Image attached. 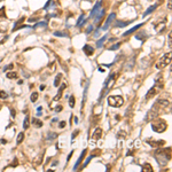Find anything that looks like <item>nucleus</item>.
<instances>
[{
  "label": "nucleus",
  "mask_w": 172,
  "mask_h": 172,
  "mask_svg": "<svg viewBox=\"0 0 172 172\" xmlns=\"http://www.w3.org/2000/svg\"><path fill=\"white\" fill-rule=\"evenodd\" d=\"M62 109H63L62 106H57L56 108H55V111H56V113H60V111H62Z\"/></svg>",
  "instance_id": "obj_45"
},
{
  "label": "nucleus",
  "mask_w": 172,
  "mask_h": 172,
  "mask_svg": "<svg viewBox=\"0 0 172 172\" xmlns=\"http://www.w3.org/2000/svg\"><path fill=\"white\" fill-rule=\"evenodd\" d=\"M1 17H6V8H5V6H2L0 8V19Z\"/></svg>",
  "instance_id": "obj_35"
},
{
  "label": "nucleus",
  "mask_w": 172,
  "mask_h": 172,
  "mask_svg": "<svg viewBox=\"0 0 172 172\" xmlns=\"http://www.w3.org/2000/svg\"><path fill=\"white\" fill-rule=\"evenodd\" d=\"M17 83H19V85H21V84H23V80H22V79H21V80H19V81H17Z\"/></svg>",
  "instance_id": "obj_52"
},
{
  "label": "nucleus",
  "mask_w": 172,
  "mask_h": 172,
  "mask_svg": "<svg viewBox=\"0 0 172 172\" xmlns=\"http://www.w3.org/2000/svg\"><path fill=\"white\" fill-rule=\"evenodd\" d=\"M24 21V17H22L21 19H19L16 23H15V25H14V28H13V31H16V30H19V29H22V28H26L28 25H21V23Z\"/></svg>",
  "instance_id": "obj_16"
},
{
  "label": "nucleus",
  "mask_w": 172,
  "mask_h": 172,
  "mask_svg": "<svg viewBox=\"0 0 172 172\" xmlns=\"http://www.w3.org/2000/svg\"><path fill=\"white\" fill-rule=\"evenodd\" d=\"M171 148H165V149H157L155 153H154V156L157 161V163L159 164V166H165L168 164V161H170L171 158Z\"/></svg>",
  "instance_id": "obj_1"
},
{
  "label": "nucleus",
  "mask_w": 172,
  "mask_h": 172,
  "mask_svg": "<svg viewBox=\"0 0 172 172\" xmlns=\"http://www.w3.org/2000/svg\"><path fill=\"white\" fill-rule=\"evenodd\" d=\"M152 129H153L154 132H157V133H162L164 132L166 129H168V124L164 119H161V118H157L155 122H153L152 124Z\"/></svg>",
  "instance_id": "obj_2"
},
{
  "label": "nucleus",
  "mask_w": 172,
  "mask_h": 172,
  "mask_svg": "<svg viewBox=\"0 0 172 172\" xmlns=\"http://www.w3.org/2000/svg\"><path fill=\"white\" fill-rule=\"evenodd\" d=\"M165 29H166V19H164L162 22H159V23H157V24L155 25V31L158 32V33L163 32Z\"/></svg>",
  "instance_id": "obj_7"
},
{
  "label": "nucleus",
  "mask_w": 172,
  "mask_h": 172,
  "mask_svg": "<svg viewBox=\"0 0 172 172\" xmlns=\"http://www.w3.org/2000/svg\"><path fill=\"white\" fill-rule=\"evenodd\" d=\"M168 8L171 9V0H169V5H168Z\"/></svg>",
  "instance_id": "obj_50"
},
{
  "label": "nucleus",
  "mask_w": 172,
  "mask_h": 172,
  "mask_svg": "<svg viewBox=\"0 0 172 172\" xmlns=\"http://www.w3.org/2000/svg\"><path fill=\"white\" fill-rule=\"evenodd\" d=\"M169 47L171 48V33H169Z\"/></svg>",
  "instance_id": "obj_47"
},
{
  "label": "nucleus",
  "mask_w": 172,
  "mask_h": 172,
  "mask_svg": "<svg viewBox=\"0 0 172 172\" xmlns=\"http://www.w3.org/2000/svg\"><path fill=\"white\" fill-rule=\"evenodd\" d=\"M157 7H158V5H157V3H156V5H153V6H150V7H149V8H148V9H147V10H146L145 13H143V15H142V16H143V17L148 16L149 14H152V13H153L154 10H155V9L157 8Z\"/></svg>",
  "instance_id": "obj_18"
},
{
  "label": "nucleus",
  "mask_w": 172,
  "mask_h": 172,
  "mask_svg": "<svg viewBox=\"0 0 172 172\" xmlns=\"http://www.w3.org/2000/svg\"><path fill=\"white\" fill-rule=\"evenodd\" d=\"M157 91H158V88H157L156 86H153L152 88H149V91H148L147 94H146V100H149V99L154 97V96L157 94Z\"/></svg>",
  "instance_id": "obj_8"
},
{
  "label": "nucleus",
  "mask_w": 172,
  "mask_h": 172,
  "mask_svg": "<svg viewBox=\"0 0 172 172\" xmlns=\"http://www.w3.org/2000/svg\"><path fill=\"white\" fill-rule=\"evenodd\" d=\"M57 136V134L56 133H48V135H47V140H54L55 138Z\"/></svg>",
  "instance_id": "obj_37"
},
{
  "label": "nucleus",
  "mask_w": 172,
  "mask_h": 172,
  "mask_svg": "<svg viewBox=\"0 0 172 172\" xmlns=\"http://www.w3.org/2000/svg\"><path fill=\"white\" fill-rule=\"evenodd\" d=\"M37 110H38V111H41V110H42V108H41V107H38V109H37Z\"/></svg>",
  "instance_id": "obj_53"
},
{
  "label": "nucleus",
  "mask_w": 172,
  "mask_h": 172,
  "mask_svg": "<svg viewBox=\"0 0 172 172\" xmlns=\"http://www.w3.org/2000/svg\"><path fill=\"white\" fill-rule=\"evenodd\" d=\"M75 96L71 95L70 97H69V106H70V108H74L75 107Z\"/></svg>",
  "instance_id": "obj_32"
},
{
  "label": "nucleus",
  "mask_w": 172,
  "mask_h": 172,
  "mask_svg": "<svg viewBox=\"0 0 172 172\" xmlns=\"http://www.w3.org/2000/svg\"><path fill=\"white\" fill-rule=\"evenodd\" d=\"M10 113H12V115H13L12 117H15V110H14V109H10Z\"/></svg>",
  "instance_id": "obj_48"
},
{
  "label": "nucleus",
  "mask_w": 172,
  "mask_h": 172,
  "mask_svg": "<svg viewBox=\"0 0 172 172\" xmlns=\"http://www.w3.org/2000/svg\"><path fill=\"white\" fill-rule=\"evenodd\" d=\"M114 78H115V74H110V75L108 76V78L106 79V81L103 83V87H104V88H107L108 84H109V83H110V81H111V80H113Z\"/></svg>",
  "instance_id": "obj_22"
},
{
  "label": "nucleus",
  "mask_w": 172,
  "mask_h": 172,
  "mask_svg": "<svg viewBox=\"0 0 172 172\" xmlns=\"http://www.w3.org/2000/svg\"><path fill=\"white\" fill-rule=\"evenodd\" d=\"M14 68V65H13V63H10V64H8V65H6L5 68H3V70L2 71H5V72H7L8 70H10V69H13Z\"/></svg>",
  "instance_id": "obj_38"
},
{
  "label": "nucleus",
  "mask_w": 172,
  "mask_h": 172,
  "mask_svg": "<svg viewBox=\"0 0 172 172\" xmlns=\"http://www.w3.org/2000/svg\"><path fill=\"white\" fill-rule=\"evenodd\" d=\"M83 51H84V53H85L87 56H91V55L94 54V48H93L92 46H90V45H85V46L83 47Z\"/></svg>",
  "instance_id": "obj_11"
},
{
  "label": "nucleus",
  "mask_w": 172,
  "mask_h": 172,
  "mask_svg": "<svg viewBox=\"0 0 172 172\" xmlns=\"http://www.w3.org/2000/svg\"><path fill=\"white\" fill-rule=\"evenodd\" d=\"M101 5H102V1H97L96 5L94 6V8L92 9L91 12V17H95V15L97 14V12L101 9Z\"/></svg>",
  "instance_id": "obj_12"
},
{
  "label": "nucleus",
  "mask_w": 172,
  "mask_h": 172,
  "mask_svg": "<svg viewBox=\"0 0 172 172\" xmlns=\"http://www.w3.org/2000/svg\"><path fill=\"white\" fill-rule=\"evenodd\" d=\"M23 129H24V130L29 129V116H25V119H24V122H23Z\"/></svg>",
  "instance_id": "obj_29"
},
{
  "label": "nucleus",
  "mask_w": 172,
  "mask_h": 172,
  "mask_svg": "<svg viewBox=\"0 0 172 172\" xmlns=\"http://www.w3.org/2000/svg\"><path fill=\"white\" fill-rule=\"evenodd\" d=\"M142 25H143V23H140V24H138V25H135V26H133V28H132V29H130V30H129V31H126V32H125V33H124V35H123V36H124V37H125V36H129V35H131V33H133L134 31H136V30H138V29H139V28H141V26H142Z\"/></svg>",
  "instance_id": "obj_17"
},
{
  "label": "nucleus",
  "mask_w": 172,
  "mask_h": 172,
  "mask_svg": "<svg viewBox=\"0 0 172 172\" xmlns=\"http://www.w3.org/2000/svg\"><path fill=\"white\" fill-rule=\"evenodd\" d=\"M115 19V13H111L110 15H109V17L107 19L106 21V24H104V26H103V30H107L109 26H110V24H111V21Z\"/></svg>",
  "instance_id": "obj_15"
},
{
  "label": "nucleus",
  "mask_w": 172,
  "mask_h": 172,
  "mask_svg": "<svg viewBox=\"0 0 172 172\" xmlns=\"http://www.w3.org/2000/svg\"><path fill=\"white\" fill-rule=\"evenodd\" d=\"M93 157H94L93 155H91V156H88V157H87V159H86V161L84 162V164L81 165V168H80V169H84L85 166H87V165H88V163H90V161H91V159H92Z\"/></svg>",
  "instance_id": "obj_30"
},
{
  "label": "nucleus",
  "mask_w": 172,
  "mask_h": 172,
  "mask_svg": "<svg viewBox=\"0 0 172 172\" xmlns=\"http://www.w3.org/2000/svg\"><path fill=\"white\" fill-rule=\"evenodd\" d=\"M8 30V23L7 22H0V33H6Z\"/></svg>",
  "instance_id": "obj_19"
},
{
  "label": "nucleus",
  "mask_w": 172,
  "mask_h": 172,
  "mask_svg": "<svg viewBox=\"0 0 172 172\" xmlns=\"http://www.w3.org/2000/svg\"><path fill=\"white\" fill-rule=\"evenodd\" d=\"M161 108H169L170 106H171V103H170V101H168V100H163V99H161V100H158L157 102H156Z\"/></svg>",
  "instance_id": "obj_13"
},
{
  "label": "nucleus",
  "mask_w": 172,
  "mask_h": 172,
  "mask_svg": "<svg viewBox=\"0 0 172 172\" xmlns=\"http://www.w3.org/2000/svg\"><path fill=\"white\" fill-rule=\"evenodd\" d=\"M51 2H52V0H48V1L46 2V5L44 6V9H47V8L49 7V5H51Z\"/></svg>",
  "instance_id": "obj_44"
},
{
  "label": "nucleus",
  "mask_w": 172,
  "mask_h": 172,
  "mask_svg": "<svg viewBox=\"0 0 172 172\" xmlns=\"http://www.w3.org/2000/svg\"><path fill=\"white\" fill-rule=\"evenodd\" d=\"M1 108H2V106H1V103H0V109H1Z\"/></svg>",
  "instance_id": "obj_55"
},
{
  "label": "nucleus",
  "mask_w": 172,
  "mask_h": 172,
  "mask_svg": "<svg viewBox=\"0 0 172 172\" xmlns=\"http://www.w3.org/2000/svg\"><path fill=\"white\" fill-rule=\"evenodd\" d=\"M86 153H87V150L86 149H84L83 152H81V155L79 156V158H78V161L76 162V164H75V166H74V170H77L78 168H79V165L81 164V162H83V159H84V157L86 156Z\"/></svg>",
  "instance_id": "obj_10"
},
{
  "label": "nucleus",
  "mask_w": 172,
  "mask_h": 172,
  "mask_svg": "<svg viewBox=\"0 0 172 172\" xmlns=\"http://www.w3.org/2000/svg\"><path fill=\"white\" fill-rule=\"evenodd\" d=\"M88 1H93V0H88Z\"/></svg>",
  "instance_id": "obj_56"
},
{
  "label": "nucleus",
  "mask_w": 172,
  "mask_h": 172,
  "mask_svg": "<svg viewBox=\"0 0 172 172\" xmlns=\"http://www.w3.org/2000/svg\"><path fill=\"white\" fill-rule=\"evenodd\" d=\"M44 90H45V85H41L40 86V91H44Z\"/></svg>",
  "instance_id": "obj_51"
},
{
  "label": "nucleus",
  "mask_w": 172,
  "mask_h": 172,
  "mask_svg": "<svg viewBox=\"0 0 172 172\" xmlns=\"http://www.w3.org/2000/svg\"><path fill=\"white\" fill-rule=\"evenodd\" d=\"M54 36H56V37H69V35L67 32H62V31H55Z\"/></svg>",
  "instance_id": "obj_27"
},
{
  "label": "nucleus",
  "mask_w": 172,
  "mask_h": 172,
  "mask_svg": "<svg viewBox=\"0 0 172 172\" xmlns=\"http://www.w3.org/2000/svg\"><path fill=\"white\" fill-rule=\"evenodd\" d=\"M162 78H163V76H162L161 74H159V75H157L156 78H155V84H158V83H159V84H162V80H163Z\"/></svg>",
  "instance_id": "obj_36"
},
{
  "label": "nucleus",
  "mask_w": 172,
  "mask_h": 172,
  "mask_svg": "<svg viewBox=\"0 0 172 172\" xmlns=\"http://www.w3.org/2000/svg\"><path fill=\"white\" fill-rule=\"evenodd\" d=\"M75 123H76V124L78 123V118H77V117H75Z\"/></svg>",
  "instance_id": "obj_54"
},
{
  "label": "nucleus",
  "mask_w": 172,
  "mask_h": 172,
  "mask_svg": "<svg viewBox=\"0 0 172 172\" xmlns=\"http://www.w3.org/2000/svg\"><path fill=\"white\" fill-rule=\"evenodd\" d=\"M171 58H172V53L171 52L166 53L164 56L162 57V58H161V60L156 63V68H157L158 70L166 68V67H168V64H170V63H171Z\"/></svg>",
  "instance_id": "obj_3"
},
{
  "label": "nucleus",
  "mask_w": 172,
  "mask_h": 172,
  "mask_svg": "<svg viewBox=\"0 0 172 172\" xmlns=\"http://www.w3.org/2000/svg\"><path fill=\"white\" fill-rule=\"evenodd\" d=\"M72 153H74V152H71V153L69 154V156H68V158H67V161H69V159L71 158V156H72Z\"/></svg>",
  "instance_id": "obj_49"
},
{
  "label": "nucleus",
  "mask_w": 172,
  "mask_h": 172,
  "mask_svg": "<svg viewBox=\"0 0 172 172\" xmlns=\"http://www.w3.org/2000/svg\"><path fill=\"white\" fill-rule=\"evenodd\" d=\"M100 154H101V150H100V149H95V150H93V154H92V155H93V156H99Z\"/></svg>",
  "instance_id": "obj_41"
},
{
  "label": "nucleus",
  "mask_w": 172,
  "mask_h": 172,
  "mask_svg": "<svg viewBox=\"0 0 172 172\" xmlns=\"http://www.w3.org/2000/svg\"><path fill=\"white\" fill-rule=\"evenodd\" d=\"M61 78H62V74H57V76L55 77V80H54V86H55V87H57V86L60 85Z\"/></svg>",
  "instance_id": "obj_26"
},
{
  "label": "nucleus",
  "mask_w": 172,
  "mask_h": 172,
  "mask_svg": "<svg viewBox=\"0 0 172 172\" xmlns=\"http://www.w3.org/2000/svg\"><path fill=\"white\" fill-rule=\"evenodd\" d=\"M159 109H161V107L157 104V103H155L153 106V108L148 111V114H147V117H146V122H149V120H153L154 118H156L158 114H159Z\"/></svg>",
  "instance_id": "obj_5"
},
{
  "label": "nucleus",
  "mask_w": 172,
  "mask_h": 172,
  "mask_svg": "<svg viewBox=\"0 0 172 172\" xmlns=\"http://www.w3.org/2000/svg\"><path fill=\"white\" fill-rule=\"evenodd\" d=\"M78 133H79V130H76V131H74V133H72V135H71V139L74 140L75 138H76L77 135H78Z\"/></svg>",
  "instance_id": "obj_42"
},
{
  "label": "nucleus",
  "mask_w": 172,
  "mask_h": 172,
  "mask_svg": "<svg viewBox=\"0 0 172 172\" xmlns=\"http://www.w3.org/2000/svg\"><path fill=\"white\" fill-rule=\"evenodd\" d=\"M106 39H107V36H104V37H102L101 39H99V40H97V42H96V47L101 48V47H102V45H103V42L106 41Z\"/></svg>",
  "instance_id": "obj_25"
},
{
  "label": "nucleus",
  "mask_w": 172,
  "mask_h": 172,
  "mask_svg": "<svg viewBox=\"0 0 172 172\" xmlns=\"http://www.w3.org/2000/svg\"><path fill=\"white\" fill-rule=\"evenodd\" d=\"M30 99H31L32 102H36V101L38 100V93H37V92H33V93L31 94V96H30Z\"/></svg>",
  "instance_id": "obj_33"
},
{
  "label": "nucleus",
  "mask_w": 172,
  "mask_h": 172,
  "mask_svg": "<svg viewBox=\"0 0 172 172\" xmlns=\"http://www.w3.org/2000/svg\"><path fill=\"white\" fill-rule=\"evenodd\" d=\"M67 87V84H62L61 86H60V88H58V92H57V94L55 95L54 97V101H57V100H60L61 99V96H62V93H63V91H64V88Z\"/></svg>",
  "instance_id": "obj_14"
},
{
  "label": "nucleus",
  "mask_w": 172,
  "mask_h": 172,
  "mask_svg": "<svg viewBox=\"0 0 172 172\" xmlns=\"http://www.w3.org/2000/svg\"><path fill=\"white\" fill-rule=\"evenodd\" d=\"M6 77L8 78V79H16L19 75H17V72H7L6 74Z\"/></svg>",
  "instance_id": "obj_24"
},
{
  "label": "nucleus",
  "mask_w": 172,
  "mask_h": 172,
  "mask_svg": "<svg viewBox=\"0 0 172 172\" xmlns=\"http://www.w3.org/2000/svg\"><path fill=\"white\" fill-rule=\"evenodd\" d=\"M142 171L143 172H153V168H152V165H150L149 163H145V164L142 165Z\"/></svg>",
  "instance_id": "obj_21"
},
{
  "label": "nucleus",
  "mask_w": 172,
  "mask_h": 172,
  "mask_svg": "<svg viewBox=\"0 0 172 172\" xmlns=\"http://www.w3.org/2000/svg\"><path fill=\"white\" fill-rule=\"evenodd\" d=\"M125 136H126V133L124 131H119L117 134V138H125Z\"/></svg>",
  "instance_id": "obj_40"
},
{
  "label": "nucleus",
  "mask_w": 172,
  "mask_h": 172,
  "mask_svg": "<svg viewBox=\"0 0 172 172\" xmlns=\"http://www.w3.org/2000/svg\"><path fill=\"white\" fill-rule=\"evenodd\" d=\"M129 24H131V22H122V21H119V22H116L115 26H117V28H124V26H126Z\"/></svg>",
  "instance_id": "obj_23"
},
{
  "label": "nucleus",
  "mask_w": 172,
  "mask_h": 172,
  "mask_svg": "<svg viewBox=\"0 0 172 172\" xmlns=\"http://www.w3.org/2000/svg\"><path fill=\"white\" fill-rule=\"evenodd\" d=\"M120 45H122V44H120V42H117V44H115L114 46H111V47H110V48H109V49H110V51H115V49H118V48H119V46H120Z\"/></svg>",
  "instance_id": "obj_39"
},
{
  "label": "nucleus",
  "mask_w": 172,
  "mask_h": 172,
  "mask_svg": "<svg viewBox=\"0 0 172 172\" xmlns=\"http://www.w3.org/2000/svg\"><path fill=\"white\" fill-rule=\"evenodd\" d=\"M146 142L148 145H150L152 147H156V148H159V147L164 146V143H165L164 140H153V139H148Z\"/></svg>",
  "instance_id": "obj_6"
},
{
  "label": "nucleus",
  "mask_w": 172,
  "mask_h": 172,
  "mask_svg": "<svg viewBox=\"0 0 172 172\" xmlns=\"http://www.w3.org/2000/svg\"><path fill=\"white\" fill-rule=\"evenodd\" d=\"M8 97V93L5 92V91H0V99L1 100H6Z\"/></svg>",
  "instance_id": "obj_34"
},
{
  "label": "nucleus",
  "mask_w": 172,
  "mask_h": 172,
  "mask_svg": "<svg viewBox=\"0 0 172 172\" xmlns=\"http://www.w3.org/2000/svg\"><path fill=\"white\" fill-rule=\"evenodd\" d=\"M108 103H109L110 107L119 108L124 103V99L120 95H110L108 97Z\"/></svg>",
  "instance_id": "obj_4"
},
{
  "label": "nucleus",
  "mask_w": 172,
  "mask_h": 172,
  "mask_svg": "<svg viewBox=\"0 0 172 172\" xmlns=\"http://www.w3.org/2000/svg\"><path fill=\"white\" fill-rule=\"evenodd\" d=\"M102 129L101 127H97L94 130V132H93V135H92V141H96V140H99L101 136H102Z\"/></svg>",
  "instance_id": "obj_9"
},
{
  "label": "nucleus",
  "mask_w": 172,
  "mask_h": 172,
  "mask_svg": "<svg viewBox=\"0 0 172 172\" xmlns=\"http://www.w3.org/2000/svg\"><path fill=\"white\" fill-rule=\"evenodd\" d=\"M83 19H84V14H81L79 16V19L77 21V26H81L83 24H85V22H83Z\"/></svg>",
  "instance_id": "obj_31"
},
{
  "label": "nucleus",
  "mask_w": 172,
  "mask_h": 172,
  "mask_svg": "<svg viewBox=\"0 0 172 172\" xmlns=\"http://www.w3.org/2000/svg\"><path fill=\"white\" fill-rule=\"evenodd\" d=\"M65 125H67V123L65 122H60V129H63V127H65Z\"/></svg>",
  "instance_id": "obj_43"
},
{
  "label": "nucleus",
  "mask_w": 172,
  "mask_h": 172,
  "mask_svg": "<svg viewBox=\"0 0 172 172\" xmlns=\"http://www.w3.org/2000/svg\"><path fill=\"white\" fill-rule=\"evenodd\" d=\"M23 139H24V133H23V132H21V133H19V135H17L16 143H17V145H19V143L23 141Z\"/></svg>",
  "instance_id": "obj_28"
},
{
  "label": "nucleus",
  "mask_w": 172,
  "mask_h": 172,
  "mask_svg": "<svg viewBox=\"0 0 172 172\" xmlns=\"http://www.w3.org/2000/svg\"><path fill=\"white\" fill-rule=\"evenodd\" d=\"M31 123H32V125H33L35 127H41V126H42V122H41L40 119H38V118H32Z\"/></svg>",
  "instance_id": "obj_20"
},
{
  "label": "nucleus",
  "mask_w": 172,
  "mask_h": 172,
  "mask_svg": "<svg viewBox=\"0 0 172 172\" xmlns=\"http://www.w3.org/2000/svg\"><path fill=\"white\" fill-rule=\"evenodd\" d=\"M92 29H93V26H92V25H90V26H88V29H87V30H86V33H87V35H88V33H90V32H91V31H92Z\"/></svg>",
  "instance_id": "obj_46"
}]
</instances>
